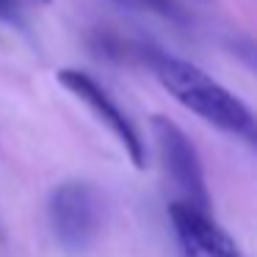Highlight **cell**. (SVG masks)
I'll list each match as a JSON object with an SVG mask.
<instances>
[{"instance_id": "6da1fadb", "label": "cell", "mask_w": 257, "mask_h": 257, "mask_svg": "<svg viewBox=\"0 0 257 257\" xmlns=\"http://www.w3.org/2000/svg\"><path fill=\"white\" fill-rule=\"evenodd\" d=\"M141 58L155 72L163 89L191 113L243 141L257 133V116L246 108V102L191 61H183L161 47H141Z\"/></svg>"}, {"instance_id": "7a4b0ae2", "label": "cell", "mask_w": 257, "mask_h": 257, "mask_svg": "<svg viewBox=\"0 0 257 257\" xmlns=\"http://www.w3.org/2000/svg\"><path fill=\"white\" fill-rule=\"evenodd\" d=\"M47 216L58 243L72 254H80L100 235L105 221V202L91 183L72 180V183H61L50 194Z\"/></svg>"}, {"instance_id": "3957f363", "label": "cell", "mask_w": 257, "mask_h": 257, "mask_svg": "<svg viewBox=\"0 0 257 257\" xmlns=\"http://www.w3.org/2000/svg\"><path fill=\"white\" fill-rule=\"evenodd\" d=\"M152 136H155L158 152H161L163 169L174 188L180 191V199L194 207L210 210V194H207V180L202 169V158L196 152L194 141L183 133L180 124H174L169 116H152Z\"/></svg>"}, {"instance_id": "277c9868", "label": "cell", "mask_w": 257, "mask_h": 257, "mask_svg": "<svg viewBox=\"0 0 257 257\" xmlns=\"http://www.w3.org/2000/svg\"><path fill=\"white\" fill-rule=\"evenodd\" d=\"M58 83L75 94L113 136L116 141L124 147L130 163L136 169H144L147 166V150H144V141H141L136 124L130 122V116L122 111V105H116L111 94L102 89V83H97L89 72H80V69H58Z\"/></svg>"}, {"instance_id": "5b68a950", "label": "cell", "mask_w": 257, "mask_h": 257, "mask_svg": "<svg viewBox=\"0 0 257 257\" xmlns=\"http://www.w3.org/2000/svg\"><path fill=\"white\" fill-rule=\"evenodd\" d=\"M169 218L185 257H243L238 243L210 216V210L174 199L169 205Z\"/></svg>"}, {"instance_id": "8992f818", "label": "cell", "mask_w": 257, "mask_h": 257, "mask_svg": "<svg viewBox=\"0 0 257 257\" xmlns=\"http://www.w3.org/2000/svg\"><path fill=\"white\" fill-rule=\"evenodd\" d=\"M113 3L122 9H130V12L155 14V17H163L169 23H188V14H185L180 0H113Z\"/></svg>"}, {"instance_id": "52a82bcc", "label": "cell", "mask_w": 257, "mask_h": 257, "mask_svg": "<svg viewBox=\"0 0 257 257\" xmlns=\"http://www.w3.org/2000/svg\"><path fill=\"white\" fill-rule=\"evenodd\" d=\"M232 50H235V56H238L246 67H251L257 72V45H254V42H235Z\"/></svg>"}, {"instance_id": "ba28073f", "label": "cell", "mask_w": 257, "mask_h": 257, "mask_svg": "<svg viewBox=\"0 0 257 257\" xmlns=\"http://www.w3.org/2000/svg\"><path fill=\"white\" fill-rule=\"evenodd\" d=\"M246 144H251V147H254V150H257V133H254V136H251V139H249V141H246Z\"/></svg>"}, {"instance_id": "9c48e42d", "label": "cell", "mask_w": 257, "mask_h": 257, "mask_svg": "<svg viewBox=\"0 0 257 257\" xmlns=\"http://www.w3.org/2000/svg\"><path fill=\"white\" fill-rule=\"evenodd\" d=\"M36 3H50V0H36Z\"/></svg>"}]
</instances>
